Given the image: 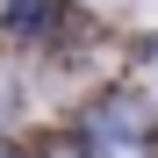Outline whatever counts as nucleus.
Here are the masks:
<instances>
[{
    "label": "nucleus",
    "mask_w": 158,
    "mask_h": 158,
    "mask_svg": "<svg viewBox=\"0 0 158 158\" xmlns=\"http://www.w3.org/2000/svg\"><path fill=\"white\" fill-rule=\"evenodd\" d=\"M86 158H144V144L129 137V129H108V122H94V129H86Z\"/></svg>",
    "instance_id": "nucleus-1"
},
{
    "label": "nucleus",
    "mask_w": 158,
    "mask_h": 158,
    "mask_svg": "<svg viewBox=\"0 0 158 158\" xmlns=\"http://www.w3.org/2000/svg\"><path fill=\"white\" fill-rule=\"evenodd\" d=\"M15 108V72H0V115Z\"/></svg>",
    "instance_id": "nucleus-2"
},
{
    "label": "nucleus",
    "mask_w": 158,
    "mask_h": 158,
    "mask_svg": "<svg viewBox=\"0 0 158 158\" xmlns=\"http://www.w3.org/2000/svg\"><path fill=\"white\" fill-rule=\"evenodd\" d=\"M0 158H7V151H0Z\"/></svg>",
    "instance_id": "nucleus-3"
}]
</instances>
